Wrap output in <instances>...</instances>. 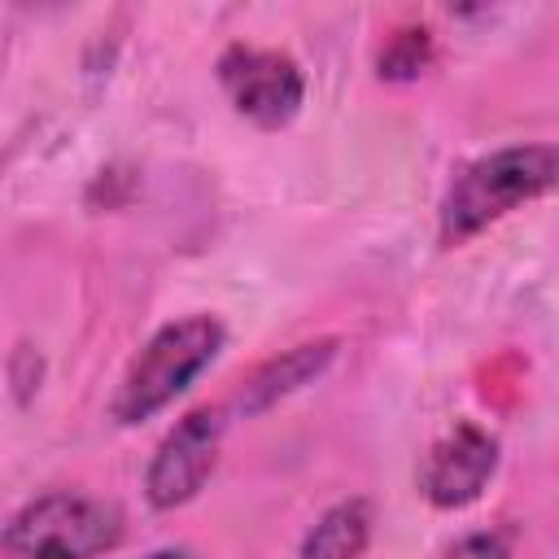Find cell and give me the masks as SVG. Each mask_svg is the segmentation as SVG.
I'll return each mask as SVG.
<instances>
[{
	"label": "cell",
	"instance_id": "6da1fadb",
	"mask_svg": "<svg viewBox=\"0 0 559 559\" xmlns=\"http://www.w3.org/2000/svg\"><path fill=\"white\" fill-rule=\"evenodd\" d=\"M559 188V144L498 148L454 175L441 201V240L463 245L502 214Z\"/></svg>",
	"mask_w": 559,
	"mask_h": 559
},
{
	"label": "cell",
	"instance_id": "7a4b0ae2",
	"mask_svg": "<svg viewBox=\"0 0 559 559\" xmlns=\"http://www.w3.org/2000/svg\"><path fill=\"white\" fill-rule=\"evenodd\" d=\"M223 341H227V328L214 314H188L157 328L144 341V349L127 362L118 393L109 402V415L127 428L153 419L179 393H188V384L223 354Z\"/></svg>",
	"mask_w": 559,
	"mask_h": 559
},
{
	"label": "cell",
	"instance_id": "3957f363",
	"mask_svg": "<svg viewBox=\"0 0 559 559\" xmlns=\"http://www.w3.org/2000/svg\"><path fill=\"white\" fill-rule=\"evenodd\" d=\"M122 542V511L105 498L87 493H44L26 502L9 528L4 550L9 559H96Z\"/></svg>",
	"mask_w": 559,
	"mask_h": 559
},
{
	"label": "cell",
	"instance_id": "277c9868",
	"mask_svg": "<svg viewBox=\"0 0 559 559\" xmlns=\"http://www.w3.org/2000/svg\"><path fill=\"white\" fill-rule=\"evenodd\" d=\"M218 445H223V411L218 406L188 411L153 450L144 467V498L157 511H175L192 502L218 463Z\"/></svg>",
	"mask_w": 559,
	"mask_h": 559
},
{
	"label": "cell",
	"instance_id": "5b68a950",
	"mask_svg": "<svg viewBox=\"0 0 559 559\" xmlns=\"http://www.w3.org/2000/svg\"><path fill=\"white\" fill-rule=\"evenodd\" d=\"M218 83L227 87L236 114H245L266 131L293 122L306 96V79L293 57L271 48H245V44L218 57Z\"/></svg>",
	"mask_w": 559,
	"mask_h": 559
},
{
	"label": "cell",
	"instance_id": "8992f818",
	"mask_svg": "<svg viewBox=\"0 0 559 559\" xmlns=\"http://www.w3.org/2000/svg\"><path fill=\"white\" fill-rule=\"evenodd\" d=\"M493 472H498V441L476 424H459L424 454L419 489L432 507L454 511L476 502Z\"/></svg>",
	"mask_w": 559,
	"mask_h": 559
},
{
	"label": "cell",
	"instance_id": "52a82bcc",
	"mask_svg": "<svg viewBox=\"0 0 559 559\" xmlns=\"http://www.w3.org/2000/svg\"><path fill=\"white\" fill-rule=\"evenodd\" d=\"M336 349H341V341H336V336H319V341H306V345H293V349H284V354L266 358V362L245 380V389H240L236 406H240L245 415H262V411H271V406H275V402H284L288 393H297V389L314 384V380L332 367Z\"/></svg>",
	"mask_w": 559,
	"mask_h": 559
},
{
	"label": "cell",
	"instance_id": "ba28073f",
	"mask_svg": "<svg viewBox=\"0 0 559 559\" xmlns=\"http://www.w3.org/2000/svg\"><path fill=\"white\" fill-rule=\"evenodd\" d=\"M371 542V502L345 498L328 507L301 537V559H358Z\"/></svg>",
	"mask_w": 559,
	"mask_h": 559
},
{
	"label": "cell",
	"instance_id": "9c48e42d",
	"mask_svg": "<svg viewBox=\"0 0 559 559\" xmlns=\"http://www.w3.org/2000/svg\"><path fill=\"white\" fill-rule=\"evenodd\" d=\"M428 57H432V39H428L424 26L419 31H397L393 44L380 52V79H415V74H424Z\"/></svg>",
	"mask_w": 559,
	"mask_h": 559
},
{
	"label": "cell",
	"instance_id": "30bf717a",
	"mask_svg": "<svg viewBox=\"0 0 559 559\" xmlns=\"http://www.w3.org/2000/svg\"><path fill=\"white\" fill-rule=\"evenodd\" d=\"M441 559H511V542H507V533L485 528V533H467V537H459Z\"/></svg>",
	"mask_w": 559,
	"mask_h": 559
},
{
	"label": "cell",
	"instance_id": "8fae6325",
	"mask_svg": "<svg viewBox=\"0 0 559 559\" xmlns=\"http://www.w3.org/2000/svg\"><path fill=\"white\" fill-rule=\"evenodd\" d=\"M144 559H197L188 546H166V550H153V555H144Z\"/></svg>",
	"mask_w": 559,
	"mask_h": 559
}]
</instances>
